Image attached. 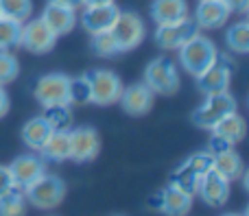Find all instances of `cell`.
<instances>
[{
	"label": "cell",
	"mask_w": 249,
	"mask_h": 216,
	"mask_svg": "<svg viewBox=\"0 0 249 216\" xmlns=\"http://www.w3.org/2000/svg\"><path fill=\"white\" fill-rule=\"evenodd\" d=\"M219 57V48L206 35H195L179 48V66L190 74L199 77L203 70H208Z\"/></svg>",
	"instance_id": "obj_1"
},
{
	"label": "cell",
	"mask_w": 249,
	"mask_h": 216,
	"mask_svg": "<svg viewBox=\"0 0 249 216\" xmlns=\"http://www.w3.org/2000/svg\"><path fill=\"white\" fill-rule=\"evenodd\" d=\"M11 188H13V182H11V175H9V168L0 166V197L7 195Z\"/></svg>",
	"instance_id": "obj_33"
},
{
	"label": "cell",
	"mask_w": 249,
	"mask_h": 216,
	"mask_svg": "<svg viewBox=\"0 0 249 216\" xmlns=\"http://www.w3.org/2000/svg\"><path fill=\"white\" fill-rule=\"evenodd\" d=\"M153 100H155V94L144 83H133L129 87H123V94L118 103H121L123 112H127L129 116H144V114L151 112Z\"/></svg>",
	"instance_id": "obj_15"
},
{
	"label": "cell",
	"mask_w": 249,
	"mask_h": 216,
	"mask_svg": "<svg viewBox=\"0 0 249 216\" xmlns=\"http://www.w3.org/2000/svg\"><path fill=\"white\" fill-rule=\"evenodd\" d=\"M57 44V35L48 29V24L42 17H35V20H26L22 24V35H20V46L24 50L33 52V55H46L55 48Z\"/></svg>",
	"instance_id": "obj_9"
},
{
	"label": "cell",
	"mask_w": 249,
	"mask_h": 216,
	"mask_svg": "<svg viewBox=\"0 0 249 216\" xmlns=\"http://www.w3.org/2000/svg\"><path fill=\"white\" fill-rule=\"evenodd\" d=\"M7 168H9V175H11L13 188H18V190H22V192L46 173V164H44V160L39 155H33V153L18 155Z\"/></svg>",
	"instance_id": "obj_11"
},
{
	"label": "cell",
	"mask_w": 249,
	"mask_h": 216,
	"mask_svg": "<svg viewBox=\"0 0 249 216\" xmlns=\"http://www.w3.org/2000/svg\"><path fill=\"white\" fill-rule=\"evenodd\" d=\"M68 87H70V77L64 72H51L44 74L35 83V100L46 107H57V105H70L68 99Z\"/></svg>",
	"instance_id": "obj_7"
},
{
	"label": "cell",
	"mask_w": 249,
	"mask_h": 216,
	"mask_svg": "<svg viewBox=\"0 0 249 216\" xmlns=\"http://www.w3.org/2000/svg\"><path fill=\"white\" fill-rule=\"evenodd\" d=\"M223 2L232 13H247L249 9V0H223Z\"/></svg>",
	"instance_id": "obj_35"
},
{
	"label": "cell",
	"mask_w": 249,
	"mask_h": 216,
	"mask_svg": "<svg viewBox=\"0 0 249 216\" xmlns=\"http://www.w3.org/2000/svg\"><path fill=\"white\" fill-rule=\"evenodd\" d=\"M68 99L70 105H90L92 103V94H90V83H88V77L81 74V77H70V87H68Z\"/></svg>",
	"instance_id": "obj_28"
},
{
	"label": "cell",
	"mask_w": 249,
	"mask_h": 216,
	"mask_svg": "<svg viewBox=\"0 0 249 216\" xmlns=\"http://www.w3.org/2000/svg\"><path fill=\"white\" fill-rule=\"evenodd\" d=\"M238 109V103L232 94L221 92V94H208L206 100L193 112V122L199 129H212L221 118H225L228 114H234Z\"/></svg>",
	"instance_id": "obj_5"
},
{
	"label": "cell",
	"mask_w": 249,
	"mask_h": 216,
	"mask_svg": "<svg viewBox=\"0 0 249 216\" xmlns=\"http://www.w3.org/2000/svg\"><path fill=\"white\" fill-rule=\"evenodd\" d=\"M151 17L155 24H171L188 17V2L186 0H153L151 2Z\"/></svg>",
	"instance_id": "obj_20"
},
{
	"label": "cell",
	"mask_w": 249,
	"mask_h": 216,
	"mask_svg": "<svg viewBox=\"0 0 249 216\" xmlns=\"http://www.w3.org/2000/svg\"><path fill=\"white\" fill-rule=\"evenodd\" d=\"M26 214V197L22 190L11 188L7 195L0 197V216H24Z\"/></svg>",
	"instance_id": "obj_27"
},
{
	"label": "cell",
	"mask_w": 249,
	"mask_h": 216,
	"mask_svg": "<svg viewBox=\"0 0 249 216\" xmlns=\"http://www.w3.org/2000/svg\"><path fill=\"white\" fill-rule=\"evenodd\" d=\"M53 131L55 129L48 125L46 118L35 116V118H31V120H26L24 127H22V142H24L29 149H33V151H39Z\"/></svg>",
	"instance_id": "obj_22"
},
{
	"label": "cell",
	"mask_w": 249,
	"mask_h": 216,
	"mask_svg": "<svg viewBox=\"0 0 249 216\" xmlns=\"http://www.w3.org/2000/svg\"><path fill=\"white\" fill-rule=\"evenodd\" d=\"M88 83H90V94H92V103L99 105V107H109V105H116L121 100L123 94V81L116 72L105 68H96L86 72Z\"/></svg>",
	"instance_id": "obj_4"
},
{
	"label": "cell",
	"mask_w": 249,
	"mask_h": 216,
	"mask_svg": "<svg viewBox=\"0 0 249 216\" xmlns=\"http://www.w3.org/2000/svg\"><path fill=\"white\" fill-rule=\"evenodd\" d=\"M20 74V64L18 57L11 50H0V85L13 83Z\"/></svg>",
	"instance_id": "obj_30"
},
{
	"label": "cell",
	"mask_w": 249,
	"mask_h": 216,
	"mask_svg": "<svg viewBox=\"0 0 249 216\" xmlns=\"http://www.w3.org/2000/svg\"><path fill=\"white\" fill-rule=\"evenodd\" d=\"M197 195L201 197V201L210 208H223L230 199V182L225 177H221L214 168H210L197 186Z\"/></svg>",
	"instance_id": "obj_13"
},
{
	"label": "cell",
	"mask_w": 249,
	"mask_h": 216,
	"mask_svg": "<svg viewBox=\"0 0 249 216\" xmlns=\"http://www.w3.org/2000/svg\"><path fill=\"white\" fill-rule=\"evenodd\" d=\"M181 164H184L193 175H197V177L201 179L203 175L212 168V153L210 151H197V153H193L188 160L181 162Z\"/></svg>",
	"instance_id": "obj_32"
},
{
	"label": "cell",
	"mask_w": 249,
	"mask_h": 216,
	"mask_svg": "<svg viewBox=\"0 0 249 216\" xmlns=\"http://www.w3.org/2000/svg\"><path fill=\"white\" fill-rule=\"evenodd\" d=\"M22 22L0 16V50H13L20 46Z\"/></svg>",
	"instance_id": "obj_25"
},
{
	"label": "cell",
	"mask_w": 249,
	"mask_h": 216,
	"mask_svg": "<svg viewBox=\"0 0 249 216\" xmlns=\"http://www.w3.org/2000/svg\"><path fill=\"white\" fill-rule=\"evenodd\" d=\"M101 151V138L92 127H79L70 131V160L77 164L92 162Z\"/></svg>",
	"instance_id": "obj_12"
},
{
	"label": "cell",
	"mask_w": 249,
	"mask_h": 216,
	"mask_svg": "<svg viewBox=\"0 0 249 216\" xmlns=\"http://www.w3.org/2000/svg\"><path fill=\"white\" fill-rule=\"evenodd\" d=\"M48 2H55V4H61V7H70L77 11L81 7V0H48Z\"/></svg>",
	"instance_id": "obj_36"
},
{
	"label": "cell",
	"mask_w": 249,
	"mask_h": 216,
	"mask_svg": "<svg viewBox=\"0 0 249 216\" xmlns=\"http://www.w3.org/2000/svg\"><path fill=\"white\" fill-rule=\"evenodd\" d=\"M92 52L96 57H114L118 55V46L114 42L112 33L103 31V33H94L92 35Z\"/></svg>",
	"instance_id": "obj_31"
},
{
	"label": "cell",
	"mask_w": 249,
	"mask_h": 216,
	"mask_svg": "<svg viewBox=\"0 0 249 216\" xmlns=\"http://www.w3.org/2000/svg\"><path fill=\"white\" fill-rule=\"evenodd\" d=\"M109 33L116 42L118 52H129L142 44L146 35V26L136 11H118V17L112 24Z\"/></svg>",
	"instance_id": "obj_6"
},
{
	"label": "cell",
	"mask_w": 249,
	"mask_h": 216,
	"mask_svg": "<svg viewBox=\"0 0 249 216\" xmlns=\"http://www.w3.org/2000/svg\"><path fill=\"white\" fill-rule=\"evenodd\" d=\"M199 33V26L193 17H184L179 22H171V24H160L155 29V44L162 50H179L190 37Z\"/></svg>",
	"instance_id": "obj_10"
},
{
	"label": "cell",
	"mask_w": 249,
	"mask_h": 216,
	"mask_svg": "<svg viewBox=\"0 0 249 216\" xmlns=\"http://www.w3.org/2000/svg\"><path fill=\"white\" fill-rule=\"evenodd\" d=\"M193 199H195V195H190V192L168 183L166 188L160 190V210L158 212H162L164 216H186L193 210Z\"/></svg>",
	"instance_id": "obj_17"
},
{
	"label": "cell",
	"mask_w": 249,
	"mask_h": 216,
	"mask_svg": "<svg viewBox=\"0 0 249 216\" xmlns=\"http://www.w3.org/2000/svg\"><path fill=\"white\" fill-rule=\"evenodd\" d=\"M9 109H11V99H9L4 85H0V120H2V118L9 114Z\"/></svg>",
	"instance_id": "obj_34"
},
{
	"label": "cell",
	"mask_w": 249,
	"mask_h": 216,
	"mask_svg": "<svg viewBox=\"0 0 249 216\" xmlns=\"http://www.w3.org/2000/svg\"><path fill=\"white\" fill-rule=\"evenodd\" d=\"M144 83L153 94L162 96H173L179 92V70L177 64L168 57H158V59L149 61V66L144 68Z\"/></svg>",
	"instance_id": "obj_2"
},
{
	"label": "cell",
	"mask_w": 249,
	"mask_h": 216,
	"mask_svg": "<svg viewBox=\"0 0 249 216\" xmlns=\"http://www.w3.org/2000/svg\"><path fill=\"white\" fill-rule=\"evenodd\" d=\"M232 74H234V64L230 61V57L219 55L210 68L203 70L199 77H195V81H197V90L201 92L203 96L228 92L230 83H232Z\"/></svg>",
	"instance_id": "obj_8"
},
{
	"label": "cell",
	"mask_w": 249,
	"mask_h": 216,
	"mask_svg": "<svg viewBox=\"0 0 249 216\" xmlns=\"http://www.w3.org/2000/svg\"><path fill=\"white\" fill-rule=\"evenodd\" d=\"M44 118L55 131L70 129L72 125V114H70V105H57V107H46L44 109Z\"/></svg>",
	"instance_id": "obj_29"
},
{
	"label": "cell",
	"mask_w": 249,
	"mask_h": 216,
	"mask_svg": "<svg viewBox=\"0 0 249 216\" xmlns=\"http://www.w3.org/2000/svg\"><path fill=\"white\" fill-rule=\"evenodd\" d=\"M42 20L48 24V29L61 37V35H68L70 31L77 24V11L70 7H61V4L48 2L42 11Z\"/></svg>",
	"instance_id": "obj_18"
},
{
	"label": "cell",
	"mask_w": 249,
	"mask_h": 216,
	"mask_svg": "<svg viewBox=\"0 0 249 216\" xmlns=\"http://www.w3.org/2000/svg\"><path fill=\"white\" fill-rule=\"evenodd\" d=\"M221 216H243V214H232V212H228V214H221Z\"/></svg>",
	"instance_id": "obj_38"
},
{
	"label": "cell",
	"mask_w": 249,
	"mask_h": 216,
	"mask_svg": "<svg viewBox=\"0 0 249 216\" xmlns=\"http://www.w3.org/2000/svg\"><path fill=\"white\" fill-rule=\"evenodd\" d=\"M114 0H81V7H96V4H109Z\"/></svg>",
	"instance_id": "obj_37"
},
{
	"label": "cell",
	"mask_w": 249,
	"mask_h": 216,
	"mask_svg": "<svg viewBox=\"0 0 249 216\" xmlns=\"http://www.w3.org/2000/svg\"><path fill=\"white\" fill-rule=\"evenodd\" d=\"M66 188L64 179H59L57 175H48L44 173L37 182H33L29 188L24 190L26 203H31L37 210H55L57 205H61V201L66 199Z\"/></svg>",
	"instance_id": "obj_3"
},
{
	"label": "cell",
	"mask_w": 249,
	"mask_h": 216,
	"mask_svg": "<svg viewBox=\"0 0 249 216\" xmlns=\"http://www.w3.org/2000/svg\"><path fill=\"white\" fill-rule=\"evenodd\" d=\"M230 16H232V11L228 9V4L223 0H199L193 20L197 22L199 29L214 31L228 24Z\"/></svg>",
	"instance_id": "obj_14"
},
{
	"label": "cell",
	"mask_w": 249,
	"mask_h": 216,
	"mask_svg": "<svg viewBox=\"0 0 249 216\" xmlns=\"http://www.w3.org/2000/svg\"><path fill=\"white\" fill-rule=\"evenodd\" d=\"M212 168H214L221 177H225L232 183L243 175V160L234 149H228V151H223V153L212 155Z\"/></svg>",
	"instance_id": "obj_23"
},
{
	"label": "cell",
	"mask_w": 249,
	"mask_h": 216,
	"mask_svg": "<svg viewBox=\"0 0 249 216\" xmlns=\"http://www.w3.org/2000/svg\"><path fill=\"white\" fill-rule=\"evenodd\" d=\"M0 16L24 24L33 16V0H0Z\"/></svg>",
	"instance_id": "obj_26"
},
{
	"label": "cell",
	"mask_w": 249,
	"mask_h": 216,
	"mask_svg": "<svg viewBox=\"0 0 249 216\" xmlns=\"http://www.w3.org/2000/svg\"><path fill=\"white\" fill-rule=\"evenodd\" d=\"M118 11H121V9H118L114 2L96 4V7H86L83 13H81V24L90 35L103 33V31L112 29V24L118 17Z\"/></svg>",
	"instance_id": "obj_16"
},
{
	"label": "cell",
	"mask_w": 249,
	"mask_h": 216,
	"mask_svg": "<svg viewBox=\"0 0 249 216\" xmlns=\"http://www.w3.org/2000/svg\"><path fill=\"white\" fill-rule=\"evenodd\" d=\"M39 157L44 162H55V164L70 160V131H53L48 135V140L44 142V147L39 149Z\"/></svg>",
	"instance_id": "obj_21"
},
{
	"label": "cell",
	"mask_w": 249,
	"mask_h": 216,
	"mask_svg": "<svg viewBox=\"0 0 249 216\" xmlns=\"http://www.w3.org/2000/svg\"><path fill=\"white\" fill-rule=\"evenodd\" d=\"M210 131L216 135V138H221V140H225L228 144L236 147V144L243 142L245 135H247V122H245V118H243L241 114L234 112V114H228L225 118H221V120L216 122Z\"/></svg>",
	"instance_id": "obj_19"
},
{
	"label": "cell",
	"mask_w": 249,
	"mask_h": 216,
	"mask_svg": "<svg viewBox=\"0 0 249 216\" xmlns=\"http://www.w3.org/2000/svg\"><path fill=\"white\" fill-rule=\"evenodd\" d=\"M225 44L232 52L236 55H247L249 52V22L241 20L236 24H232L225 31Z\"/></svg>",
	"instance_id": "obj_24"
}]
</instances>
